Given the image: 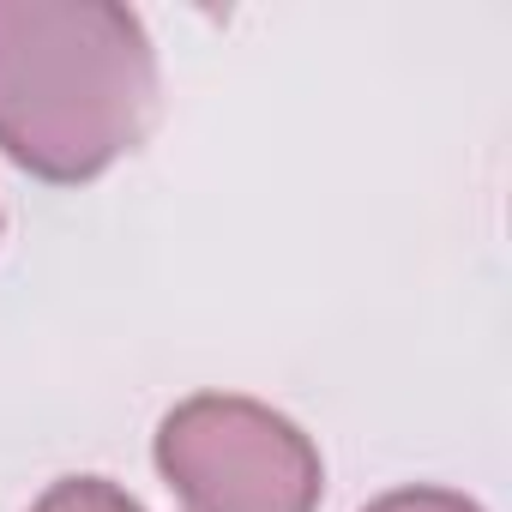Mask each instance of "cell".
<instances>
[{
    "instance_id": "1",
    "label": "cell",
    "mask_w": 512,
    "mask_h": 512,
    "mask_svg": "<svg viewBox=\"0 0 512 512\" xmlns=\"http://www.w3.org/2000/svg\"><path fill=\"white\" fill-rule=\"evenodd\" d=\"M157 115V49L115 0H0V157L79 187Z\"/></svg>"
},
{
    "instance_id": "4",
    "label": "cell",
    "mask_w": 512,
    "mask_h": 512,
    "mask_svg": "<svg viewBox=\"0 0 512 512\" xmlns=\"http://www.w3.org/2000/svg\"><path fill=\"white\" fill-rule=\"evenodd\" d=\"M362 512H482L476 500H464V494H452V488H392V494H380L374 506H362Z\"/></svg>"
},
{
    "instance_id": "2",
    "label": "cell",
    "mask_w": 512,
    "mask_h": 512,
    "mask_svg": "<svg viewBox=\"0 0 512 512\" xmlns=\"http://www.w3.org/2000/svg\"><path fill=\"white\" fill-rule=\"evenodd\" d=\"M157 470L181 512H320L326 464L272 404L193 392L157 422Z\"/></svg>"
},
{
    "instance_id": "3",
    "label": "cell",
    "mask_w": 512,
    "mask_h": 512,
    "mask_svg": "<svg viewBox=\"0 0 512 512\" xmlns=\"http://www.w3.org/2000/svg\"><path fill=\"white\" fill-rule=\"evenodd\" d=\"M31 512H145L127 488H115L109 476H61L37 494Z\"/></svg>"
}]
</instances>
